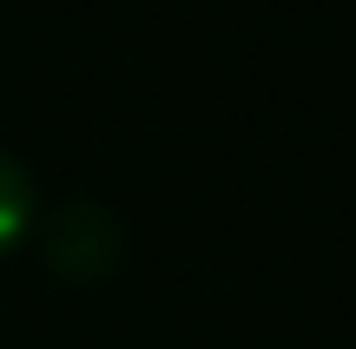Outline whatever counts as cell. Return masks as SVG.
<instances>
[{
  "label": "cell",
  "instance_id": "cell-1",
  "mask_svg": "<svg viewBox=\"0 0 356 349\" xmlns=\"http://www.w3.org/2000/svg\"><path fill=\"white\" fill-rule=\"evenodd\" d=\"M47 264L60 277H79V284L86 277H106L119 264V224L99 205H86V198L79 205H60L53 224H47Z\"/></svg>",
  "mask_w": 356,
  "mask_h": 349
},
{
  "label": "cell",
  "instance_id": "cell-2",
  "mask_svg": "<svg viewBox=\"0 0 356 349\" xmlns=\"http://www.w3.org/2000/svg\"><path fill=\"white\" fill-rule=\"evenodd\" d=\"M26 211H33V191H26V171L0 152V250L26 231Z\"/></svg>",
  "mask_w": 356,
  "mask_h": 349
}]
</instances>
